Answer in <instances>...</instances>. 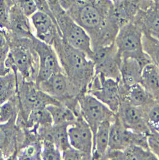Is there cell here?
Instances as JSON below:
<instances>
[{"instance_id": "obj_1", "label": "cell", "mask_w": 159, "mask_h": 160, "mask_svg": "<svg viewBox=\"0 0 159 160\" xmlns=\"http://www.w3.org/2000/svg\"><path fill=\"white\" fill-rule=\"evenodd\" d=\"M62 70L80 95L87 92L95 74L94 64L86 53L70 46L62 37L53 44Z\"/></svg>"}, {"instance_id": "obj_2", "label": "cell", "mask_w": 159, "mask_h": 160, "mask_svg": "<svg viewBox=\"0 0 159 160\" xmlns=\"http://www.w3.org/2000/svg\"><path fill=\"white\" fill-rule=\"evenodd\" d=\"M8 32V31H7ZM10 49L5 66L18 73L24 80L36 82L38 71V58L32 38H18L8 32Z\"/></svg>"}, {"instance_id": "obj_3", "label": "cell", "mask_w": 159, "mask_h": 160, "mask_svg": "<svg viewBox=\"0 0 159 160\" xmlns=\"http://www.w3.org/2000/svg\"><path fill=\"white\" fill-rule=\"evenodd\" d=\"M48 1L63 40L73 48L83 51L91 58L93 51L87 32L68 14L58 0Z\"/></svg>"}, {"instance_id": "obj_4", "label": "cell", "mask_w": 159, "mask_h": 160, "mask_svg": "<svg viewBox=\"0 0 159 160\" xmlns=\"http://www.w3.org/2000/svg\"><path fill=\"white\" fill-rule=\"evenodd\" d=\"M18 87L17 99L19 113L17 124L21 127L29 113L34 110L44 108L51 104L61 103L43 91L34 82L24 80L17 73Z\"/></svg>"}, {"instance_id": "obj_5", "label": "cell", "mask_w": 159, "mask_h": 160, "mask_svg": "<svg viewBox=\"0 0 159 160\" xmlns=\"http://www.w3.org/2000/svg\"><path fill=\"white\" fill-rule=\"evenodd\" d=\"M142 36V29L135 22H129L120 28L115 45L122 59H137L144 67L152 62L143 49Z\"/></svg>"}, {"instance_id": "obj_6", "label": "cell", "mask_w": 159, "mask_h": 160, "mask_svg": "<svg viewBox=\"0 0 159 160\" xmlns=\"http://www.w3.org/2000/svg\"><path fill=\"white\" fill-rule=\"evenodd\" d=\"M86 92L93 95L117 113L121 103L120 81L95 73Z\"/></svg>"}, {"instance_id": "obj_7", "label": "cell", "mask_w": 159, "mask_h": 160, "mask_svg": "<svg viewBox=\"0 0 159 160\" xmlns=\"http://www.w3.org/2000/svg\"><path fill=\"white\" fill-rule=\"evenodd\" d=\"M80 115L90 127L94 135L98 127L106 120L114 121L116 114L104 103L87 92L78 98Z\"/></svg>"}, {"instance_id": "obj_8", "label": "cell", "mask_w": 159, "mask_h": 160, "mask_svg": "<svg viewBox=\"0 0 159 160\" xmlns=\"http://www.w3.org/2000/svg\"><path fill=\"white\" fill-rule=\"evenodd\" d=\"M92 60L94 64L95 73L120 82L122 57L115 43L93 49Z\"/></svg>"}, {"instance_id": "obj_9", "label": "cell", "mask_w": 159, "mask_h": 160, "mask_svg": "<svg viewBox=\"0 0 159 160\" xmlns=\"http://www.w3.org/2000/svg\"><path fill=\"white\" fill-rule=\"evenodd\" d=\"M148 136L128 128L123 125L116 115L111 125L108 150L122 151L133 145L149 148Z\"/></svg>"}, {"instance_id": "obj_10", "label": "cell", "mask_w": 159, "mask_h": 160, "mask_svg": "<svg viewBox=\"0 0 159 160\" xmlns=\"http://www.w3.org/2000/svg\"><path fill=\"white\" fill-rule=\"evenodd\" d=\"M32 43L38 58V71L36 80L38 85L53 74L63 70L53 46L40 41L35 36L32 38Z\"/></svg>"}, {"instance_id": "obj_11", "label": "cell", "mask_w": 159, "mask_h": 160, "mask_svg": "<svg viewBox=\"0 0 159 160\" xmlns=\"http://www.w3.org/2000/svg\"><path fill=\"white\" fill-rule=\"evenodd\" d=\"M25 132L17 124V119L0 124V159H15L22 146Z\"/></svg>"}, {"instance_id": "obj_12", "label": "cell", "mask_w": 159, "mask_h": 160, "mask_svg": "<svg viewBox=\"0 0 159 160\" xmlns=\"http://www.w3.org/2000/svg\"><path fill=\"white\" fill-rule=\"evenodd\" d=\"M68 136L71 147L84 153L92 160L94 134L89 125L80 115L68 126Z\"/></svg>"}, {"instance_id": "obj_13", "label": "cell", "mask_w": 159, "mask_h": 160, "mask_svg": "<svg viewBox=\"0 0 159 160\" xmlns=\"http://www.w3.org/2000/svg\"><path fill=\"white\" fill-rule=\"evenodd\" d=\"M116 115L124 126L132 131L148 135L151 131L147 123L145 112L126 100L121 103Z\"/></svg>"}, {"instance_id": "obj_14", "label": "cell", "mask_w": 159, "mask_h": 160, "mask_svg": "<svg viewBox=\"0 0 159 160\" xmlns=\"http://www.w3.org/2000/svg\"><path fill=\"white\" fill-rule=\"evenodd\" d=\"M34 36L40 41L50 45L61 36L55 18L36 11L30 16Z\"/></svg>"}, {"instance_id": "obj_15", "label": "cell", "mask_w": 159, "mask_h": 160, "mask_svg": "<svg viewBox=\"0 0 159 160\" xmlns=\"http://www.w3.org/2000/svg\"><path fill=\"white\" fill-rule=\"evenodd\" d=\"M8 32L18 38H32L34 31L30 18L14 4L10 8Z\"/></svg>"}, {"instance_id": "obj_16", "label": "cell", "mask_w": 159, "mask_h": 160, "mask_svg": "<svg viewBox=\"0 0 159 160\" xmlns=\"http://www.w3.org/2000/svg\"><path fill=\"white\" fill-rule=\"evenodd\" d=\"M120 91L121 100H126L145 111L156 102L140 83L126 87L120 82Z\"/></svg>"}, {"instance_id": "obj_17", "label": "cell", "mask_w": 159, "mask_h": 160, "mask_svg": "<svg viewBox=\"0 0 159 160\" xmlns=\"http://www.w3.org/2000/svg\"><path fill=\"white\" fill-rule=\"evenodd\" d=\"M104 160H157L149 148L133 145L124 150H108Z\"/></svg>"}, {"instance_id": "obj_18", "label": "cell", "mask_w": 159, "mask_h": 160, "mask_svg": "<svg viewBox=\"0 0 159 160\" xmlns=\"http://www.w3.org/2000/svg\"><path fill=\"white\" fill-rule=\"evenodd\" d=\"M144 67L137 59H122L120 67V82L126 87L140 83L142 69Z\"/></svg>"}, {"instance_id": "obj_19", "label": "cell", "mask_w": 159, "mask_h": 160, "mask_svg": "<svg viewBox=\"0 0 159 160\" xmlns=\"http://www.w3.org/2000/svg\"><path fill=\"white\" fill-rule=\"evenodd\" d=\"M113 121H104L100 124L94 133L92 160H104L108 150L110 128Z\"/></svg>"}, {"instance_id": "obj_20", "label": "cell", "mask_w": 159, "mask_h": 160, "mask_svg": "<svg viewBox=\"0 0 159 160\" xmlns=\"http://www.w3.org/2000/svg\"><path fill=\"white\" fill-rule=\"evenodd\" d=\"M53 125L51 114L46 108L32 110L25 122L20 127L24 131L37 134V131L41 128Z\"/></svg>"}, {"instance_id": "obj_21", "label": "cell", "mask_w": 159, "mask_h": 160, "mask_svg": "<svg viewBox=\"0 0 159 160\" xmlns=\"http://www.w3.org/2000/svg\"><path fill=\"white\" fill-rule=\"evenodd\" d=\"M157 100L159 95V69L152 62L142 69L139 83Z\"/></svg>"}, {"instance_id": "obj_22", "label": "cell", "mask_w": 159, "mask_h": 160, "mask_svg": "<svg viewBox=\"0 0 159 160\" xmlns=\"http://www.w3.org/2000/svg\"><path fill=\"white\" fill-rule=\"evenodd\" d=\"M17 73L11 70L0 75V105L17 97Z\"/></svg>"}, {"instance_id": "obj_23", "label": "cell", "mask_w": 159, "mask_h": 160, "mask_svg": "<svg viewBox=\"0 0 159 160\" xmlns=\"http://www.w3.org/2000/svg\"><path fill=\"white\" fill-rule=\"evenodd\" d=\"M51 114L53 125H70L75 121L77 116L70 108L63 103L51 104L46 107Z\"/></svg>"}, {"instance_id": "obj_24", "label": "cell", "mask_w": 159, "mask_h": 160, "mask_svg": "<svg viewBox=\"0 0 159 160\" xmlns=\"http://www.w3.org/2000/svg\"><path fill=\"white\" fill-rule=\"evenodd\" d=\"M143 49L152 63L159 69V40L147 32H143Z\"/></svg>"}, {"instance_id": "obj_25", "label": "cell", "mask_w": 159, "mask_h": 160, "mask_svg": "<svg viewBox=\"0 0 159 160\" xmlns=\"http://www.w3.org/2000/svg\"><path fill=\"white\" fill-rule=\"evenodd\" d=\"M18 113L19 108L16 97L0 105V124H5L13 119H17Z\"/></svg>"}, {"instance_id": "obj_26", "label": "cell", "mask_w": 159, "mask_h": 160, "mask_svg": "<svg viewBox=\"0 0 159 160\" xmlns=\"http://www.w3.org/2000/svg\"><path fill=\"white\" fill-rule=\"evenodd\" d=\"M41 159L44 160H62L60 150L49 140H41Z\"/></svg>"}, {"instance_id": "obj_27", "label": "cell", "mask_w": 159, "mask_h": 160, "mask_svg": "<svg viewBox=\"0 0 159 160\" xmlns=\"http://www.w3.org/2000/svg\"><path fill=\"white\" fill-rule=\"evenodd\" d=\"M147 123L151 131L159 133V104L157 102L145 111Z\"/></svg>"}, {"instance_id": "obj_28", "label": "cell", "mask_w": 159, "mask_h": 160, "mask_svg": "<svg viewBox=\"0 0 159 160\" xmlns=\"http://www.w3.org/2000/svg\"><path fill=\"white\" fill-rule=\"evenodd\" d=\"M10 46L7 31L0 28V63L5 65L10 52Z\"/></svg>"}, {"instance_id": "obj_29", "label": "cell", "mask_w": 159, "mask_h": 160, "mask_svg": "<svg viewBox=\"0 0 159 160\" xmlns=\"http://www.w3.org/2000/svg\"><path fill=\"white\" fill-rule=\"evenodd\" d=\"M13 4L12 0H0V28L7 29L10 10Z\"/></svg>"}, {"instance_id": "obj_30", "label": "cell", "mask_w": 159, "mask_h": 160, "mask_svg": "<svg viewBox=\"0 0 159 160\" xmlns=\"http://www.w3.org/2000/svg\"><path fill=\"white\" fill-rule=\"evenodd\" d=\"M13 4L28 17L36 13V6L34 0H12Z\"/></svg>"}, {"instance_id": "obj_31", "label": "cell", "mask_w": 159, "mask_h": 160, "mask_svg": "<svg viewBox=\"0 0 159 160\" xmlns=\"http://www.w3.org/2000/svg\"><path fill=\"white\" fill-rule=\"evenodd\" d=\"M62 160H91V158L79 151L74 149L71 146L66 149L62 152Z\"/></svg>"}, {"instance_id": "obj_32", "label": "cell", "mask_w": 159, "mask_h": 160, "mask_svg": "<svg viewBox=\"0 0 159 160\" xmlns=\"http://www.w3.org/2000/svg\"><path fill=\"white\" fill-rule=\"evenodd\" d=\"M148 145L150 151L159 160V133L151 131L148 136Z\"/></svg>"}, {"instance_id": "obj_33", "label": "cell", "mask_w": 159, "mask_h": 160, "mask_svg": "<svg viewBox=\"0 0 159 160\" xmlns=\"http://www.w3.org/2000/svg\"><path fill=\"white\" fill-rule=\"evenodd\" d=\"M34 1L36 6L37 11L49 15L51 17L55 18L52 13L48 0H34Z\"/></svg>"}, {"instance_id": "obj_34", "label": "cell", "mask_w": 159, "mask_h": 160, "mask_svg": "<svg viewBox=\"0 0 159 160\" xmlns=\"http://www.w3.org/2000/svg\"><path fill=\"white\" fill-rule=\"evenodd\" d=\"M11 71L10 69L7 68L4 64H2L0 63V75H3L5 74L8 72Z\"/></svg>"}, {"instance_id": "obj_35", "label": "cell", "mask_w": 159, "mask_h": 160, "mask_svg": "<svg viewBox=\"0 0 159 160\" xmlns=\"http://www.w3.org/2000/svg\"><path fill=\"white\" fill-rule=\"evenodd\" d=\"M152 2V3L154 4V6L159 9V0H150Z\"/></svg>"}, {"instance_id": "obj_36", "label": "cell", "mask_w": 159, "mask_h": 160, "mask_svg": "<svg viewBox=\"0 0 159 160\" xmlns=\"http://www.w3.org/2000/svg\"><path fill=\"white\" fill-rule=\"evenodd\" d=\"M110 1L113 3L114 5H116V4L121 2L122 1H123L124 0H110Z\"/></svg>"}, {"instance_id": "obj_37", "label": "cell", "mask_w": 159, "mask_h": 160, "mask_svg": "<svg viewBox=\"0 0 159 160\" xmlns=\"http://www.w3.org/2000/svg\"><path fill=\"white\" fill-rule=\"evenodd\" d=\"M82 1H88V2H95L96 1V0H82Z\"/></svg>"}, {"instance_id": "obj_38", "label": "cell", "mask_w": 159, "mask_h": 160, "mask_svg": "<svg viewBox=\"0 0 159 160\" xmlns=\"http://www.w3.org/2000/svg\"><path fill=\"white\" fill-rule=\"evenodd\" d=\"M156 102H157L159 104V97L157 98V100H156Z\"/></svg>"}]
</instances>
